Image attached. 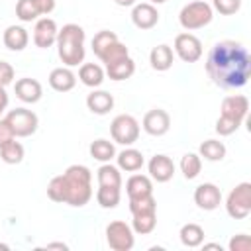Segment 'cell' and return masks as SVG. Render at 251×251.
<instances>
[{"instance_id":"1","label":"cell","mask_w":251,"mask_h":251,"mask_svg":"<svg viewBox=\"0 0 251 251\" xmlns=\"http://www.w3.org/2000/svg\"><path fill=\"white\" fill-rule=\"evenodd\" d=\"M206 73L210 80L224 90L241 88L251 76V55L239 41H216L206 57Z\"/></svg>"},{"instance_id":"2","label":"cell","mask_w":251,"mask_h":251,"mask_svg":"<svg viewBox=\"0 0 251 251\" xmlns=\"http://www.w3.org/2000/svg\"><path fill=\"white\" fill-rule=\"evenodd\" d=\"M47 196L53 202L82 208L92 198V173L84 165H71L47 184Z\"/></svg>"},{"instance_id":"3","label":"cell","mask_w":251,"mask_h":251,"mask_svg":"<svg viewBox=\"0 0 251 251\" xmlns=\"http://www.w3.org/2000/svg\"><path fill=\"white\" fill-rule=\"evenodd\" d=\"M84 39L86 33L78 24H65L57 33V55L65 67H78L84 63Z\"/></svg>"},{"instance_id":"4","label":"cell","mask_w":251,"mask_h":251,"mask_svg":"<svg viewBox=\"0 0 251 251\" xmlns=\"http://www.w3.org/2000/svg\"><path fill=\"white\" fill-rule=\"evenodd\" d=\"M214 18V10L206 0H194L180 8L178 12V24L186 31H194L200 27H206Z\"/></svg>"},{"instance_id":"5","label":"cell","mask_w":251,"mask_h":251,"mask_svg":"<svg viewBox=\"0 0 251 251\" xmlns=\"http://www.w3.org/2000/svg\"><path fill=\"white\" fill-rule=\"evenodd\" d=\"M226 212L233 220H245L251 214V182H239L229 190Z\"/></svg>"},{"instance_id":"6","label":"cell","mask_w":251,"mask_h":251,"mask_svg":"<svg viewBox=\"0 0 251 251\" xmlns=\"http://www.w3.org/2000/svg\"><path fill=\"white\" fill-rule=\"evenodd\" d=\"M110 135L120 145H133L139 137V122L131 114H120L110 124Z\"/></svg>"},{"instance_id":"7","label":"cell","mask_w":251,"mask_h":251,"mask_svg":"<svg viewBox=\"0 0 251 251\" xmlns=\"http://www.w3.org/2000/svg\"><path fill=\"white\" fill-rule=\"evenodd\" d=\"M106 243L114 251H131L135 245V233L129 224L114 220L106 226Z\"/></svg>"},{"instance_id":"8","label":"cell","mask_w":251,"mask_h":251,"mask_svg":"<svg viewBox=\"0 0 251 251\" xmlns=\"http://www.w3.org/2000/svg\"><path fill=\"white\" fill-rule=\"evenodd\" d=\"M6 120L12 126L16 137H29V135H33L37 131V126H39L37 114L27 110V108H14V110H10L6 114Z\"/></svg>"},{"instance_id":"9","label":"cell","mask_w":251,"mask_h":251,"mask_svg":"<svg viewBox=\"0 0 251 251\" xmlns=\"http://www.w3.org/2000/svg\"><path fill=\"white\" fill-rule=\"evenodd\" d=\"M176 57L184 63H196L200 57H202V41L194 35V33H178L175 37V45H173Z\"/></svg>"},{"instance_id":"10","label":"cell","mask_w":251,"mask_h":251,"mask_svg":"<svg viewBox=\"0 0 251 251\" xmlns=\"http://www.w3.org/2000/svg\"><path fill=\"white\" fill-rule=\"evenodd\" d=\"M57 33H59V27H57V22L53 18H39L35 20V27H33V43L35 47L39 49H49L55 45L57 41Z\"/></svg>"},{"instance_id":"11","label":"cell","mask_w":251,"mask_h":251,"mask_svg":"<svg viewBox=\"0 0 251 251\" xmlns=\"http://www.w3.org/2000/svg\"><path fill=\"white\" fill-rule=\"evenodd\" d=\"M141 127L145 129V133H149L153 137H161L171 129V116L163 108H153L143 116Z\"/></svg>"},{"instance_id":"12","label":"cell","mask_w":251,"mask_h":251,"mask_svg":"<svg viewBox=\"0 0 251 251\" xmlns=\"http://www.w3.org/2000/svg\"><path fill=\"white\" fill-rule=\"evenodd\" d=\"M194 204L200 210L212 212L222 204V190L214 182H202L194 188Z\"/></svg>"},{"instance_id":"13","label":"cell","mask_w":251,"mask_h":251,"mask_svg":"<svg viewBox=\"0 0 251 251\" xmlns=\"http://www.w3.org/2000/svg\"><path fill=\"white\" fill-rule=\"evenodd\" d=\"M147 171H149V176L151 180L155 182H169L173 176H175V163L169 155H153L147 163Z\"/></svg>"},{"instance_id":"14","label":"cell","mask_w":251,"mask_h":251,"mask_svg":"<svg viewBox=\"0 0 251 251\" xmlns=\"http://www.w3.org/2000/svg\"><path fill=\"white\" fill-rule=\"evenodd\" d=\"M131 22L137 29H153L159 24V12L153 4L149 2H141V4H133L131 10Z\"/></svg>"},{"instance_id":"15","label":"cell","mask_w":251,"mask_h":251,"mask_svg":"<svg viewBox=\"0 0 251 251\" xmlns=\"http://www.w3.org/2000/svg\"><path fill=\"white\" fill-rule=\"evenodd\" d=\"M220 114L224 116H229L237 122H245L247 114H249V98L243 96V94H231V96H226L222 100V106H220Z\"/></svg>"},{"instance_id":"16","label":"cell","mask_w":251,"mask_h":251,"mask_svg":"<svg viewBox=\"0 0 251 251\" xmlns=\"http://www.w3.org/2000/svg\"><path fill=\"white\" fill-rule=\"evenodd\" d=\"M14 90H16V96L25 102V104H35L41 100L43 96V86L39 80L35 78H29V76H24V78H18L16 84H14Z\"/></svg>"},{"instance_id":"17","label":"cell","mask_w":251,"mask_h":251,"mask_svg":"<svg viewBox=\"0 0 251 251\" xmlns=\"http://www.w3.org/2000/svg\"><path fill=\"white\" fill-rule=\"evenodd\" d=\"M76 84V75L71 71V67H57L49 73V86L55 92H69Z\"/></svg>"},{"instance_id":"18","label":"cell","mask_w":251,"mask_h":251,"mask_svg":"<svg viewBox=\"0 0 251 251\" xmlns=\"http://www.w3.org/2000/svg\"><path fill=\"white\" fill-rule=\"evenodd\" d=\"M116 167L120 169V171H126V173H137L143 165H145V159H143V153L139 151V149H133L131 145L129 147H126L124 151H120L116 157Z\"/></svg>"},{"instance_id":"19","label":"cell","mask_w":251,"mask_h":251,"mask_svg":"<svg viewBox=\"0 0 251 251\" xmlns=\"http://www.w3.org/2000/svg\"><path fill=\"white\" fill-rule=\"evenodd\" d=\"M86 108L96 114V116H104L114 108V96L108 90H98L94 88L88 96H86Z\"/></svg>"},{"instance_id":"20","label":"cell","mask_w":251,"mask_h":251,"mask_svg":"<svg viewBox=\"0 0 251 251\" xmlns=\"http://www.w3.org/2000/svg\"><path fill=\"white\" fill-rule=\"evenodd\" d=\"M149 63L155 71L163 73V71H169L175 63V51L171 45L167 43H161V45H155L149 53Z\"/></svg>"},{"instance_id":"21","label":"cell","mask_w":251,"mask_h":251,"mask_svg":"<svg viewBox=\"0 0 251 251\" xmlns=\"http://www.w3.org/2000/svg\"><path fill=\"white\" fill-rule=\"evenodd\" d=\"M2 41L10 51H24L27 47V43H29V33L22 25H8L4 29Z\"/></svg>"},{"instance_id":"22","label":"cell","mask_w":251,"mask_h":251,"mask_svg":"<svg viewBox=\"0 0 251 251\" xmlns=\"http://www.w3.org/2000/svg\"><path fill=\"white\" fill-rule=\"evenodd\" d=\"M126 192L127 198H141V196H149L153 194V180L147 175H131L126 182Z\"/></svg>"},{"instance_id":"23","label":"cell","mask_w":251,"mask_h":251,"mask_svg":"<svg viewBox=\"0 0 251 251\" xmlns=\"http://www.w3.org/2000/svg\"><path fill=\"white\" fill-rule=\"evenodd\" d=\"M106 71L98 63H82L78 69V80L88 88H98L104 82Z\"/></svg>"},{"instance_id":"24","label":"cell","mask_w":251,"mask_h":251,"mask_svg":"<svg viewBox=\"0 0 251 251\" xmlns=\"http://www.w3.org/2000/svg\"><path fill=\"white\" fill-rule=\"evenodd\" d=\"M133 73H135V61L129 55L106 67V75L112 80H126V78L133 76Z\"/></svg>"},{"instance_id":"25","label":"cell","mask_w":251,"mask_h":251,"mask_svg":"<svg viewBox=\"0 0 251 251\" xmlns=\"http://www.w3.org/2000/svg\"><path fill=\"white\" fill-rule=\"evenodd\" d=\"M88 151H90V157L96 159V161H100V163H110V161L116 157V147H114V143L108 141V139H104V137L94 139V141L90 143Z\"/></svg>"},{"instance_id":"26","label":"cell","mask_w":251,"mask_h":251,"mask_svg":"<svg viewBox=\"0 0 251 251\" xmlns=\"http://www.w3.org/2000/svg\"><path fill=\"white\" fill-rule=\"evenodd\" d=\"M198 155L204 157L206 161H212V163H218L226 157V145L224 141L220 139H206L200 143L198 147Z\"/></svg>"},{"instance_id":"27","label":"cell","mask_w":251,"mask_h":251,"mask_svg":"<svg viewBox=\"0 0 251 251\" xmlns=\"http://www.w3.org/2000/svg\"><path fill=\"white\" fill-rule=\"evenodd\" d=\"M157 226V212L131 214V229L137 235H149Z\"/></svg>"},{"instance_id":"28","label":"cell","mask_w":251,"mask_h":251,"mask_svg":"<svg viewBox=\"0 0 251 251\" xmlns=\"http://www.w3.org/2000/svg\"><path fill=\"white\" fill-rule=\"evenodd\" d=\"M178 237H180V243L186 247H200L204 243V229H202V226L190 222L180 227Z\"/></svg>"},{"instance_id":"29","label":"cell","mask_w":251,"mask_h":251,"mask_svg":"<svg viewBox=\"0 0 251 251\" xmlns=\"http://www.w3.org/2000/svg\"><path fill=\"white\" fill-rule=\"evenodd\" d=\"M96 178H98V184H102V186L122 188V173L112 163H102V167L96 171Z\"/></svg>"},{"instance_id":"30","label":"cell","mask_w":251,"mask_h":251,"mask_svg":"<svg viewBox=\"0 0 251 251\" xmlns=\"http://www.w3.org/2000/svg\"><path fill=\"white\" fill-rule=\"evenodd\" d=\"M122 200V188L118 186H102L98 184V190H96V202L106 208V210H112L120 204Z\"/></svg>"},{"instance_id":"31","label":"cell","mask_w":251,"mask_h":251,"mask_svg":"<svg viewBox=\"0 0 251 251\" xmlns=\"http://www.w3.org/2000/svg\"><path fill=\"white\" fill-rule=\"evenodd\" d=\"M200 171H202V157L198 153H184L180 157V173L184 175L186 180L196 178Z\"/></svg>"},{"instance_id":"32","label":"cell","mask_w":251,"mask_h":251,"mask_svg":"<svg viewBox=\"0 0 251 251\" xmlns=\"http://www.w3.org/2000/svg\"><path fill=\"white\" fill-rule=\"evenodd\" d=\"M0 159L6 163V165H18L24 161V145L16 139L4 143L0 147Z\"/></svg>"},{"instance_id":"33","label":"cell","mask_w":251,"mask_h":251,"mask_svg":"<svg viewBox=\"0 0 251 251\" xmlns=\"http://www.w3.org/2000/svg\"><path fill=\"white\" fill-rule=\"evenodd\" d=\"M127 55H129L127 45H126V43H122V41L118 39V41H114L110 47H106V51H104L98 59L104 63V67H108V65H112V63H116V61H120V59L127 57Z\"/></svg>"},{"instance_id":"34","label":"cell","mask_w":251,"mask_h":251,"mask_svg":"<svg viewBox=\"0 0 251 251\" xmlns=\"http://www.w3.org/2000/svg\"><path fill=\"white\" fill-rule=\"evenodd\" d=\"M114 41H118V35L114 31H110V29H100L98 33H94V37H92V51H94V55L100 57L106 51V47H110Z\"/></svg>"},{"instance_id":"35","label":"cell","mask_w":251,"mask_h":251,"mask_svg":"<svg viewBox=\"0 0 251 251\" xmlns=\"http://www.w3.org/2000/svg\"><path fill=\"white\" fill-rule=\"evenodd\" d=\"M16 16H18V20L20 22H35V20H39V10H37V6H35V2L33 0H18V4H16Z\"/></svg>"},{"instance_id":"36","label":"cell","mask_w":251,"mask_h":251,"mask_svg":"<svg viewBox=\"0 0 251 251\" xmlns=\"http://www.w3.org/2000/svg\"><path fill=\"white\" fill-rule=\"evenodd\" d=\"M129 212L131 214H145V212H157V200L153 194L141 196V198H129Z\"/></svg>"},{"instance_id":"37","label":"cell","mask_w":251,"mask_h":251,"mask_svg":"<svg viewBox=\"0 0 251 251\" xmlns=\"http://www.w3.org/2000/svg\"><path fill=\"white\" fill-rule=\"evenodd\" d=\"M239 126H241V122H237V120H233V118H229V116L220 114V118L216 120V133H218L220 137H227V135L235 133V131L239 129Z\"/></svg>"},{"instance_id":"38","label":"cell","mask_w":251,"mask_h":251,"mask_svg":"<svg viewBox=\"0 0 251 251\" xmlns=\"http://www.w3.org/2000/svg\"><path fill=\"white\" fill-rule=\"evenodd\" d=\"M212 10L220 12L222 16H233L241 10V0H212Z\"/></svg>"},{"instance_id":"39","label":"cell","mask_w":251,"mask_h":251,"mask_svg":"<svg viewBox=\"0 0 251 251\" xmlns=\"http://www.w3.org/2000/svg\"><path fill=\"white\" fill-rule=\"evenodd\" d=\"M229 251H249L251 249V237L247 233H237L227 243Z\"/></svg>"},{"instance_id":"40","label":"cell","mask_w":251,"mask_h":251,"mask_svg":"<svg viewBox=\"0 0 251 251\" xmlns=\"http://www.w3.org/2000/svg\"><path fill=\"white\" fill-rule=\"evenodd\" d=\"M14 76H16L14 67L10 63H6V61H0V86L6 88L8 84H12L14 82Z\"/></svg>"},{"instance_id":"41","label":"cell","mask_w":251,"mask_h":251,"mask_svg":"<svg viewBox=\"0 0 251 251\" xmlns=\"http://www.w3.org/2000/svg\"><path fill=\"white\" fill-rule=\"evenodd\" d=\"M12 139H16L12 126L8 124V120H6V118H0V147H2L4 143L12 141Z\"/></svg>"},{"instance_id":"42","label":"cell","mask_w":251,"mask_h":251,"mask_svg":"<svg viewBox=\"0 0 251 251\" xmlns=\"http://www.w3.org/2000/svg\"><path fill=\"white\" fill-rule=\"evenodd\" d=\"M41 16H49L55 10V0H33Z\"/></svg>"},{"instance_id":"43","label":"cell","mask_w":251,"mask_h":251,"mask_svg":"<svg viewBox=\"0 0 251 251\" xmlns=\"http://www.w3.org/2000/svg\"><path fill=\"white\" fill-rule=\"evenodd\" d=\"M8 102H10V98H8V92H6V88H4V86H0V116L6 112V108H8Z\"/></svg>"},{"instance_id":"44","label":"cell","mask_w":251,"mask_h":251,"mask_svg":"<svg viewBox=\"0 0 251 251\" xmlns=\"http://www.w3.org/2000/svg\"><path fill=\"white\" fill-rule=\"evenodd\" d=\"M45 249H63V251H67L69 245H67V243H47Z\"/></svg>"},{"instance_id":"45","label":"cell","mask_w":251,"mask_h":251,"mask_svg":"<svg viewBox=\"0 0 251 251\" xmlns=\"http://www.w3.org/2000/svg\"><path fill=\"white\" fill-rule=\"evenodd\" d=\"M118 6H122V8H129V6H133V4H137L135 0H114Z\"/></svg>"},{"instance_id":"46","label":"cell","mask_w":251,"mask_h":251,"mask_svg":"<svg viewBox=\"0 0 251 251\" xmlns=\"http://www.w3.org/2000/svg\"><path fill=\"white\" fill-rule=\"evenodd\" d=\"M204 249H220L222 251V245H218V243H204Z\"/></svg>"},{"instance_id":"47","label":"cell","mask_w":251,"mask_h":251,"mask_svg":"<svg viewBox=\"0 0 251 251\" xmlns=\"http://www.w3.org/2000/svg\"><path fill=\"white\" fill-rule=\"evenodd\" d=\"M165 2H167V0H149V4H153V6H155V4H165Z\"/></svg>"}]
</instances>
